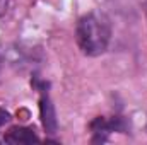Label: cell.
I'll return each mask as SVG.
<instances>
[{
  "label": "cell",
  "instance_id": "4",
  "mask_svg": "<svg viewBox=\"0 0 147 145\" xmlns=\"http://www.w3.org/2000/svg\"><path fill=\"white\" fill-rule=\"evenodd\" d=\"M3 140L7 144H33V142H38L39 138L36 137V133L31 130V128H24V126H14L10 128Z\"/></svg>",
  "mask_w": 147,
  "mask_h": 145
},
{
  "label": "cell",
  "instance_id": "6",
  "mask_svg": "<svg viewBox=\"0 0 147 145\" xmlns=\"http://www.w3.org/2000/svg\"><path fill=\"white\" fill-rule=\"evenodd\" d=\"M146 12H147V3H146Z\"/></svg>",
  "mask_w": 147,
  "mask_h": 145
},
{
  "label": "cell",
  "instance_id": "3",
  "mask_svg": "<svg viewBox=\"0 0 147 145\" xmlns=\"http://www.w3.org/2000/svg\"><path fill=\"white\" fill-rule=\"evenodd\" d=\"M41 97H39V113H41V121L43 126L48 133H55L58 128V121H57V114H55V108L51 104V99L45 89V84H41Z\"/></svg>",
  "mask_w": 147,
  "mask_h": 145
},
{
  "label": "cell",
  "instance_id": "2",
  "mask_svg": "<svg viewBox=\"0 0 147 145\" xmlns=\"http://www.w3.org/2000/svg\"><path fill=\"white\" fill-rule=\"evenodd\" d=\"M130 128V125L127 123L125 118L121 116H113V118H96L92 123H91V130L92 133L96 135L92 142H105L106 140V135L110 132H120V133H127Z\"/></svg>",
  "mask_w": 147,
  "mask_h": 145
},
{
  "label": "cell",
  "instance_id": "1",
  "mask_svg": "<svg viewBox=\"0 0 147 145\" xmlns=\"http://www.w3.org/2000/svg\"><path fill=\"white\" fill-rule=\"evenodd\" d=\"M111 39L110 19L101 12H91L80 17L77 24V43L84 55L98 56L106 51Z\"/></svg>",
  "mask_w": 147,
  "mask_h": 145
},
{
  "label": "cell",
  "instance_id": "5",
  "mask_svg": "<svg viewBox=\"0 0 147 145\" xmlns=\"http://www.w3.org/2000/svg\"><path fill=\"white\" fill-rule=\"evenodd\" d=\"M9 119H10V114H9L5 109L0 108V128H2L5 123H9Z\"/></svg>",
  "mask_w": 147,
  "mask_h": 145
}]
</instances>
